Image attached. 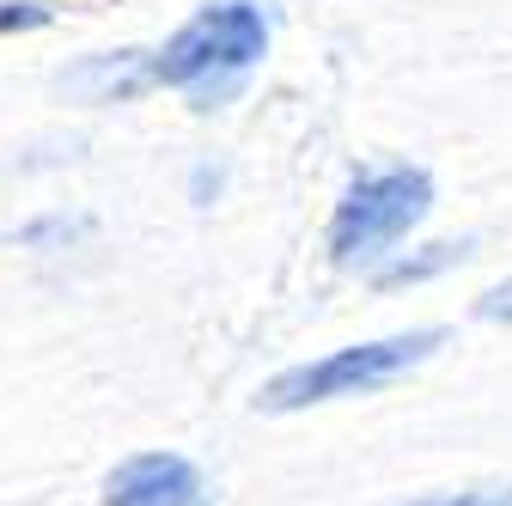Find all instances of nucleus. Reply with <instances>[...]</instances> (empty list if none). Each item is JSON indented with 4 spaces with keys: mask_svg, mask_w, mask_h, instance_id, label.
Returning a JSON list of instances; mask_svg holds the SVG:
<instances>
[{
    "mask_svg": "<svg viewBox=\"0 0 512 506\" xmlns=\"http://www.w3.org/2000/svg\"><path fill=\"white\" fill-rule=\"evenodd\" d=\"M464 257V244H433V257H415V263H397V269H378V287H403V281H427L439 269H452Z\"/></svg>",
    "mask_w": 512,
    "mask_h": 506,
    "instance_id": "nucleus-6",
    "label": "nucleus"
},
{
    "mask_svg": "<svg viewBox=\"0 0 512 506\" xmlns=\"http://www.w3.org/2000/svg\"><path fill=\"white\" fill-rule=\"evenodd\" d=\"M55 19L49 0H0V37H19V31H43Z\"/></svg>",
    "mask_w": 512,
    "mask_h": 506,
    "instance_id": "nucleus-7",
    "label": "nucleus"
},
{
    "mask_svg": "<svg viewBox=\"0 0 512 506\" xmlns=\"http://www.w3.org/2000/svg\"><path fill=\"white\" fill-rule=\"evenodd\" d=\"M427 208H433V177L421 165L360 171L330 214V257L342 269H372L427 220Z\"/></svg>",
    "mask_w": 512,
    "mask_h": 506,
    "instance_id": "nucleus-3",
    "label": "nucleus"
},
{
    "mask_svg": "<svg viewBox=\"0 0 512 506\" xmlns=\"http://www.w3.org/2000/svg\"><path fill=\"white\" fill-rule=\"evenodd\" d=\"M403 506H512V482H494V488H458V494H421V500H403Z\"/></svg>",
    "mask_w": 512,
    "mask_h": 506,
    "instance_id": "nucleus-8",
    "label": "nucleus"
},
{
    "mask_svg": "<svg viewBox=\"0 0 512 506\" xmlns=\"http://www.w3.org/2000/svg\"><path fill=\"white\" fill-rule=\"evenodd\" d=\"M476 311H482V318H488V324H512V281H500V287H488Z\"/></svg>",
    "mask_w": 512,
    "mask_h": 506,
    "instance_id": "nucleus-9",
    "label": "nucleus"
},
{
    "mask_svg": "<svg viewBox=\"0 0 512 506\" xmlns=\"http://www.w3.org/2000/svg\"><path fill=\"white\" fill-rule=\"evenodd\" d=\"M104 506H208V482L177 452H135L104 476Z\"/></svg>",
    "mask_w": 512,
    "mask_h": 506,
    "instance_id": "nucleus-4",
    "label": "nucleus"
},
{
    "mask_svg": "<svg viewBox=\"0 0 512 506\" xmlns=\"http://www.w3.org/2000/svg\"><path fill=\"white\" fill-rule=\"evenodd\" d=\"M275 19L256 0H214L189 25L165 37V49L147 55V86H171L196 110H220L244 92L256 61L269 55Z\"/></svg>",
    "mask_w": 512,
    "mask_h": 506,
    "instance_id": "nucleus-1",
    "label": "nucleus"
},
{
    "mask_svg": "<svg viewBox=\"0 0 512 506\" xmlns=\"http://www.w3.org/2000/svg\"><path fill=\"white\" fill-rule=\"evenodd\" d=\"M445 348V330H403V336H378V342H354V348H336L324 360H305V366H287L275 372L256 409L269 415H293V409H311V403H342V397H372L384 385L409 378L421 360H433Z\"/></svg>",
    "mask_w": 512,
    "mask_h": 506,
    "instance_id": "nucleus-2",
    "label": "nucleus"
},
{
    "mask_svg": "<svg viewBox=\"0 0 512 506\" xmlns=\"http://www.w3.org/2000/svg\"><path fill=\"white\" fill-rule=\"evenodd\" d=\"M68 86L86 92V98H98V104H110V98H135V92L147 86V55H141V49L98 55V61H86L80 74H68Z\"/></svg>",
    "mask_w": 512,
    "mask_h": 506,
    "instance_id": "nucleus-5",
    "label": "nucleus"
}]
</instances>
